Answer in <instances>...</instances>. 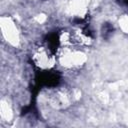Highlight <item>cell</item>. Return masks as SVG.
Instances as JSON below:
<instances>
[{
	"label": "cell",
	"instance_id": "6da1fadb",
	"mask_svg": "<svg viewBox=\"0 0 128 128\" xmlns=\"http://www.w3.org/2000/svg\"><path fill=\"white\" fill-rule=\"evenodd\" d=\"M57 63L67 70H76L83 67L87 61L86 54L82 47L76 44H67L58 46Z\"/></svg>",
	"mask_w": 128,
	"mask_h": 128
},
{
	"label": "cell",
	"instance_id": "7a4b0ae2",
	"mask_svg": "<svg viewBox=\"0 0 128 128\" xmlns=\"http://www.w3.org/2000/svg\"><path fill=\"white\" fill-rule=\"evenodd\" d=\"M56 48L51 44H39L32 50L31 59L33 64L42 71H49L57 64Z\"/></svg>",
	"mask_w": 128,
	"mask_h": 128
}]
</instances>
